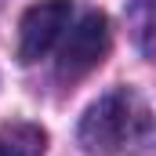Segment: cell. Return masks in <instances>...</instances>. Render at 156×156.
Wrapping results in <instances>:
<instances>
[{
  "label": "cell",
  "mask_w": 156,
  "mask_h": 156,
  "mask_svg": "<svg viewBox=\"0 0 156 156\" xmlns=\"http://www.w3.org/2000/svg\"><path fill=\"white\" fill-rule=\"evenodd\" d=\"M73 26V0H40L22 15L18 26V58L40 62Z\"/></svg>",
  "instance_id": "3957f363"
},
{
  "label": "cell",
  "mask_w": 156,
  "mask_h": 156,
  "mask_svg": "<svg viewBox=\"0 0 156 156\" xmlns=\"http://www.w3.org/2000/svg\"><path fill=\"white\" fill-rule=\"evenodd\" d=\"M105 55H109V18L102 11H87L76 26H69V33L62 40L58 76L73 83V80L87 76Z\"/></svg>",
  "instance_id": "7a4b0ae2"
},
{
  "label": "cell",
  "mask_w": 156,
  "mask_h": 156,
  "mask_svg": "<svg viewBox=\"0 0 156 156\" xmlns=\"http://www.w3.org/2000/svg\"><path fill=\"white\" fill-rule=\"evenodd\" d=\"M44 149V138L29 127H15L0 134V156H37Z\"/></svg>",
  "instance_id": "277c9868"
},
{
  "label": "cell",
  "mask_w": 156,
  "mask_h": 156,
  "mask_svg": "<svg viewBox=\"0 0 156 156\" xmlns=\"http://www.w3.org/2000/svg\"><path fill=\"white\" fill-rule=\"evenodd\" d=\"M145 105L138 102V94L123 91H109L102 94L80 120V145L91 156H116L127 149L142 131H145Z\"/></svg>",
  "instance_id": "6da1fadb"
}]
</instances>
